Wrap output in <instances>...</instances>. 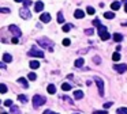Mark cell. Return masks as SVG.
Returning <instances> with one entry per match:
<instances>
[{
  "mask_svg": "<svg viewBox=\"0 0 127 114\" xmlns=\"http://www.w3.org/2000/svg\"><path fill=\"white\" fill-rule=\"evenodd\" d=\"M27 79H29V80H33V82H34V80L37 79V75H36L34 72H30L29 75H27Z\"/></svg>",
  "mask_w": 127,
  "mask_h": 114,
  "instance_id": "obj_22",
  "label": "cell"
},
{
  "mask_svg": "<svg viewBox=\"0 0 127 114\" xmlns=\"http://www.w3.org/2000/svg\"><path fill=\"white\" fill-rule=\"evenodd\" d=\"M12 44H18V37H14V38H12Z\"/></svg>",
  "mask_w": 127,
  "mask_h": 114,
  "instance_id": "obj_42",
  "label": "cell"
},
{
  "mask_svg": "<svg viewBox=\"0 0 127 114\" xmlns=\"http://www.w3.org/2000/svg\"><path fill=\"white\" fill-rule=\"evenodd\" d=\"M42 10H44V3H42V1H37L36 6H34V11L36 12H41Z\"/></svg>",
  "mask_w": 127,
  "mask_h": 114,
  "instance_id": "obj_9",
  "label": "cell"
},
{
  "mask_svg": "<svg viewBox=\"0 0 127 114\" xmlns=\"http://www.w3.org/2000/svg\"><path fill=\"white\" fill-rule=\"evenodd\" d=\"M62 88H63V91H70V90H71V86H70L68 83H63Z\"/></svg>",
  "mask_w": 127,
  "mask_h": 114,
  "instance_id": "obj_21",
  "label": "cell"
},
{
  "mask_svg": "<svg viewBox=\"0 0 127 114\" xmlns=\"http://www.w3.org/2000/svg\"><path fill=\"white\" fill-rule=\"evenodd\" d=\"M118 114H127V107H122V109H118L116 111Z\"/></svg>",
  "mask_w": 127,
  "mask_h": 114,
  "instance_id": "obj_25",
  "label": "cell"
},
{
  "mask_svg": "<svg viewBox=\"0 0 127 114\" xmlns=\"http://www.w3.org/2000/svg\"><path fill=\"white\" fill-rule=\"evenodd\" d=\"M83 64H85L83 58H78V60H75V67H77V68H81Z\"/></svg>",
  "mask_w": 127,
  "mask_h": 114,
  "instance_id": "obj_18",
  "label": "cell"
},
{
  "mask_svg": "<svg viewBox=\"0 0 127 114\" xmlns=\"http://www.w3.org/2000/svg\"><path fill=\"white\" fill-rule=\"evenodd\" d=\"M122 39H123V35L119 34V33H115L113 34V41L115 42H122Z\"/></svg>",
  "mask_w": 127,
  "mask_h": 114,
  "instance_id": "obj_14",
  "label": "cell"
},
{
  "mask_svg": "<svg viewBox=\"0 0 127 114\" xmlns=\"http://www.w3.org/2000/svg\"><path fill=\"white\" fill-rule=\"evenodd\" d=\"M29 65H30V68H31V69H37V68H40V63H38V61H36V60H31Z\"/></svg>",
  "mask_w": 127,
  "mask_h": 114,
  "instance_id": "obj_12",
  "label": "cell"
},
{
  "mask_svg": "<svg viewBox=\"0 0 127 114\" xmlns=\"http://www.w3.org/2000/svg\"><path fill=\"white\" fill-rule=\"evenodd\" d=\"M112 106V102H107V103H104V107L105 109H108V107H111Z\"/></svg>",
  "mask_w": 127,
  "mask_h": 114,
  "instance_id": "obj_39",
  "label": "cell"
},
{
  "mask_svg": "<svg viewBox=\"0 0 127 114\" xmlns=\"http://www.w3.org/2000/svg\"><path fill=\"white\" fill-rule=\"evenodd\" d=\"M12 114H19V110H18V107H15V106H14V107H12Z\"/></svg>",
  "mask_w": 127,
  "mask_h": 114,
  "instance_id": "obj_36",
  "label": "cell"
},
{
  "mask_svg": "<svg viewBox=\"0 0 127 114\" xmlns=\"http://www.w3.org/2000/svg\"><path fill=\"white\" fill-rule=\"evenodd\" d=\"M29 56L31 57H44V52L42 50H38L36 46H33L30 49V52H29Z\"/></svg>",
  "mask_w": 127,
  "mask_h": 114,
  "instance_id": "obj_4",
  "label": "cell"
},
{
  "mask_svg": "<svg viewBox=\"0 0 127 114\" xmlns=\"http://www.w3.org/2000/svg\"><path fill=\"white\" fill-rule=\"evenodd\" d=\"M93 61H94V63H98V64H100V63H101V58H100V57H94V58H93Z\"/></svg>",
  "mask_w": 127,
  "mask_h": 114,
  "instance_id": "obj_38",
  "label": "cell"
},
{
  "mask_svg": "<svg viewBox=\"0 0 127 114\" xmlns=\"http://www.w3.org/2000/svg\"><path fill=\"white\" fill-rule=\"evenodd\" d=\"M0 91H1V94H6V92H7V87H6V84H0Z\"/></svg>",
  "mask_w": 127,
  "mask_h": 114,
  "instance_id": "obj_27",
  "label": "cell"
},
{
  "mask_svg": "<svg viewBox=\"0 0 127 114\" xmlns=\"http://www.w3.org/2000/svg\"><path fill=\"white\" fill-rule=\"evenodd\" d=\"M18 83L22 84V86H23L25 88H29V84H27L26 79H23V77H19V79H18Z\"/></svg>",
  "mask_w": 127,
  "mask_h": 114,
  "instance_id": "obj_16",
  "label": "cell"
},
{
  "mask_svg": "<svg viewBox=\"0 0 127 114\" xmlns=\"http://www.w3.org/2000/svg\"><path fill=\"white\" fill-rule=\"evenodd\" d=\"M104 16L107 19H113V18H115V14H113V12H105Z\"/></svg>",
  "mask_w": 127,
  "mask_h": 114,
  "instance_id": "obj_24",
  "label": "cell"
},
{
  "mask_svg": "<svg viewBox=\"0 0 127 114\" xmlns=\"http://www.w3.org/2000/svg\"><path fill=\"white\" fill-rule=\"evenodd\" d=\"M18 99H19V102H22V103H26L27 102V99H26V96H25V95H19V96H18Z\"/></svg>",
  "mask_w": 127,
  "mask_h": 114,
  "instance_id": "obj_26",
  "label": "cell"
},
{
  "mask_svg": "<svg viewBox=\"0 0 127 114\" xmlns=\"http://www.w3.org/2000/svg\"><path fill=\"white\" fill-rule=\"evenodd\" d=\"M3 114H7V113H3Z\"/></svg>",
  "mask_w": 127,
  "mask_h": 114,
  "instance_id": "obj_46",
  "label": "cell"
},
{
  "mask_svg": "<svg viewBox=\"0 0 127 114\" xmlns=\"http://www.w3.org/2000/svg\"><path fill=\"white\" fill-rule=\"evenodd\" d=\"M40 19H41V22L48 23V22H51V15L48 14V12H44V14H41V15H40Z\"/></svg>",
  "mask_w": 127,
  "mask_h": 114,
  "instance_id": "obj_8",
  "label": "cell"
},
{
  "mask_svg": "<svg viewBox=\"0 0 127 114\" xmlns=\"http://www.w3.org/2000/svg\"><path fill=\"white\" fill-rule=\"evenodd\" d=\"M19 15L22 16V19H29L31 16V14H30V11L27 10V7H25V8H22V10H21Z\"/></svg>",
  "mask_w": 127,
  "mask_h": 114,
  "instance_id": "obj_7",
  "label": "cell"
},
{
  "mask_svg": "<svg viewBox=\"0 0 127 114\" xmlns=\"http://www.w3.org/2000/svg\"><path fill=\"white\" fill-rule=\"evenodd\" d=\"M93 114H107V111L105 110H96V111H93Z\"/></svg>",
  "mask_w": 127,
  "mask_h": 114,
  "instance_id": "obj_35",
  "label": "cell"
},
{
  "mask_svg": "<svg viewBox=\"0 0 127 114\" xmlns=\"http://www.w3.org/2000/svg\"><path fill=\"white\" fill-rule=\"evenodd\" d=\"M44 103H45V98L44 96H40V95L33 96V107H40Z\"/></svg>",
  "mask_w": 127,
  "mask_h": 114,
  "instance_id": "obj_2",
  "label": "cell"
},
{
  "mask_svg": "<svg viewBox=\"0 0 127 114\" xmlns=\"http://www.w3.org/2000/svg\"><path fill=\"white\" fill-rule=\"evenodd\" d=\"M40 44V46H42V48H46V49L48 50H51V52H52V41H51V39H48V38H40L38 41H37Z\"/></svg>",
  "mask_w": 127,
  "mask_h": 114,
  "instance_id": "obj_1",
  "label": "cell"
},
{
  "mask_svg": "<svg viewBox=\"0 0 127 114\" xmlns=\"http://www.w3.org/2000/svg\"><path fill=\"white\" fill-rule=\"evenodd\" d=\"M107 31V27L105 26H100L98 27V34H103V33H105Z\"/></svg>",
  "mask_w": 127,
  "mask_h": 114,
  "instance_id": "obj_28",
  "label": "cell"
},
{
  "mask_svg": "<svg viewBox=\"0 0 127 114\" xmlns=\"http://www.w3.org/2000/svg\"><path fill=\"white\" fill-rule=\"evenodd\" d=\"M111 8L113 10V11L119 10V8H120V1H113V3L111 4Z\"/></svg>",
  "mask_w": 127,
  "mask_h": 114,
  "instance_id": "obj_17",
  "label": "cell"
},
{
  "mask_svg": "<svg viewBox=\"0 0 127 114\" xmlns=\"http://www.w3.org/2000/svg\"><path fill=\"white\" fill-rule=\"evenodd\" d=\"M4 106H12V101H10V99H7V101H4Z\"/></svg>",
  "mask_w": 127,
  "mask_h": 114,
  "instance_id": "obj_34",
  "label": "cell"
},
{
  "mask_svg": "<svg viewBox=\"0 0 127 114\" xmlns=\"http://www.w3.org/2000/svg\"><path fill=\"white\" fill-rule=\"evenodd\" d=\"M3 61L4 63H11L12 61V56L11 54H8V53H4L3 54Z\"/></svg>",
  "mask_w": 127,
  "mask_h": 114,
  "instance_id": "obj_13",
  "label": "cell"
},
{
  "mask_svg": "<svg viewBox=\"0 0 127 114\" xmlns=\"http://www.w3.org/2000/svg\"><path fill=\"white\" fill-rule=\"evenodd\" d=\"M93 79H94V82H96V84H97V87H98V94L103 96V95H104V84H103V80H101V77H98V76H94Z\"/></svg>",
  "mask_w": 127,
  "mask_h": 114,
  "instance_id": "obj_3",
  "label": "cell"
},
{
  "mask_svg": "<svg viewBox=\"0 0 127 114\" xmlns=\"http://www.w3.org/2000/svg\"><path fill=\"white\" fill-rule=\"evenodd\" d=\"M113 68H115L116 72L124 73V72L127 71V65H126V64H118V65H113Z\"/></svg>",
  "mask_w": 127,
  "mask_h": 114,
  "instance_id": "obj_6",
  "label": "cell"
},
{
  "mask_svg": "<svg viewBox=\"0 0 127 114\" xmlns=\"http://www.w3.org/2000/svg\"><path fill=\"white\" fill-rule=\"evenodd\" d=\"M23 3H25V7H29V6L31 4V0H25Z\"/></svg>",
  "mask_w": 127,
  "mask_h": 114,
  "instance_id": "obj_37",
  "label": "cell"
},
{
  "mask_svg": "<svg viewBox=\"0 0 127 114\" xmlns=\"http://www.w3.org/2000/svg\"><path fill=\"white\" fill-rule=\"evenodd\" d=\"M124 11L127 12V0H126V4H124Z\"/></svg>",
  "mask_w": 127,
  "mask_h": 114,
  "instance_id": "obj_43",
  "label": "cell"
},
{
  "mask_svg": "<svg viewBox=\"0 0 127 114\" xmlns=\"http://www.w3.org/2000/svg\"><path fill=\"white\" fill-rule=\"evenodd\" d=\"M85 33H86L88 35H93V34H94V30H93V29H86Z\"/></svg>",
  "mask_w": 127,
  "mask_h": 114,
  "instance_id": "obj_31",
  "label": "cell"
},
{
  "mask_svg": "<svg viewBox=\"0 0 127 114\" xmlns=\"http://www.w3.org/2000/svg\"><path fill=\"white\" fill-rule=\"evenodd\" d=\"M112 60H113V61H119L120 60V53H119V52H115V53H113Z\"/></svg>",
  "mask_w": 127,
  "mask_h": 114,
  "instance_id": "obj_23",
  "label": "cell"
},
{
  "mask_svg": "<svg viewBox=\"0 0 127 114\" xmlns=\"http://www.w3.org/2000/svg\"><path fill=\"white\" fill-rule=\"evenodd\" d=\"M109 33L108 31H105V33H103V34H100V38H101V41H107V39H109Z\"/></svg>",
  "mask_w": 127,
  "mask_h": 114,
  "instance_id": "obj_19",
  "label": "cell"
},
{
  "mask_svg": "<svg viewBox=\"0 0 127 114\" xmlns=\"http://www.w3.org/2000/svg\"><path fill=\"white\" fill-rule=\"evenodd\" d=\"M70 44H71V41H70L68 38H64V39H63V45L64 46H68Z\"/></svg>",
  "mask_w": 127,
  "mask_h": 114,
  "instance_id": "obj_33",
  "label": "cell"
},
{
  "mask_svg": "<svg viewBox=\"0 0 127 114\" xmlns=\"http://www.w3.org/2000/svg\"><path fill=\"white\" fill-rule=\"evenodd\" d=\"M46 91L49 92V94H55V92H56V87H55V84H49V86L46 87Z\"/></svg>",
  "mask_w": 127,
  "mask_h": 114,
  "instance_id": "obj_15",
  "label": "cell"
},
{
  "mask_svg": "<svg viewBox=\"0 0 127 114\" xmlns=\"http://www.w3.org/2000/svg\"><path fill=\"white\" fill-rule=\"evenodd\" d=\"M14 1H16V3H21V1H25V0H14Z\"/></svg>",
  "mask_w": 127,
  "mask_h": 114,
  "instance_id": "obj_44",
  "label": "cell"
},
{
  "mask_svg": "<svg viewBox=\"0 0 127 114\" xmlns=\"http://www.w3.org/2000/svg\"><path fill=\"white\" fill-rule=\"evenodd\" d=\"M74 98L75 99H82L83 98V92H82L81 90H75V91H74Z\"/></svg>",
  "mask_w": 127,
  "mask_h": 114,
  "instance_id": "obj_11",
  "label": "cell"
},
{
  "mask_svg": "<svg viewBox=\"0 0 127 114\" xmlns=\"http://www.w3.org/2000/svg\"><path fill=\"white\" fill-rule=\"evenodd\" d=\"M58 22L60 23V25H63V23H64V18H63L62 11H59V12H58Z\"/></svg>",
  "mask_w": 127,
  "mask_h": 114,
  "instance_id": "obj_20",
  "label": "cell"
},
{
  "mask_svg": "<svg viewBox=\"0 0 127 114\" xmlns=\"http://www.w3.org/2000/svg\"><path fill=\"white\" fill-rule=\"evenodd\" d=\"M122 25H123V26H127V20H126V22H123Z\"/></svg>",
  "mask_w": 127,
  "mask_h": 114,
  "instance_id": "obj_45",
  "label": "cell"
},
{
  "mask_svg": "<svg viewBox=\"0 0 127 114\" xmlns=\"http://www.w3.org/2000/svg\"><path fill=\"white\" fill-rule=\"evenodd\" d=\"M93 25H94V26H97V27H100V26H101L100 19H94V20H93Z\"/></svg>",
  "mask_w": 127,
  "mask_h": 114,
  "instance_id": "obj_32",
  "label": "cell"
},
{
  "mask_svg": "<svg viewBox=\"0 0 127 114\" xmlns=\"http://www.w3.org/2000/svg\"><path fill=\"white\" fill-rule=\"evenodd\" d=\"M44 114H58V113H53L52 110H45L44 111Z\"/></svg>",
  "mask_w": 127,
  "mask_h": 114,
  "instance_id": "obj_41",
  "label": "cell"
},
{
  "mask_svg": "<svg viewBox=\"0 0 127 114\" xmlns=\"http://www.w3.org/2000/svg\"><path fill=\"white\" fill-rule=\"evenodd\" d=\"M74 16H75L77 19H82L85 16V12L82 11V10H77V11L74 12Z\"/></svg>",
  "mask_w": 127,
  "mask_h": 114,
  "instance_id": "obj_10",
  "label": "cell"
},
{
  "mask_svg": "<svg viewBox=\"0 0 127 114\" xmlns=\"http://www.w3.org/2000/svg\"><path fill=\"white\" fill-rule=\"evenodd\" d=\"M86 11H88V14H89V15H93V14L96 12V11H94V8H93V7H88V10H86Z\"/></svg>",
  "mask_w": 127,
  "mask_h": 114,
  "instance_id": "obj_30",
  "label": "cell"
},
{
  "mask_svg": "<svg viewBox=\"0 0 127 114\" xmlns=\"http://www.w3.org/2000/svg\"><path fill=\"white\" fill-rule=\"evenodd\" d=\"M8 30L11 31L12 34L15 35V37H21V35H22V31H21V30H19V27L15 26V25H11V26L8 27Z\"/></svg>",
  "mask_w": 127,
  "mask_h": 114,
  "instance_id": "obj_5",
  "label": "cell"
},
{
  "mask_svg": "<svg viewBox=\"0 0 127 114\" xmlns=\"http://www.w3.org/2000/svg\"><path fill=\"white\" fill-rule=\"evenodd\" d=\"M63 31H64V33H67V31L70 30V29H71V25H63Z\"/></svg>",
  "mask_w": 127,
  "mask_h": 114,
  "instance_id": "obj_29",
  "label": "cell"
},
{
  "mask_svg": "<svg viewBox=\"0 0 127 114\" xmlns=\"http://www.w3.org/2000/svg\"><path fill=\"white\" fill-rule=\"evenodd\" d=\"M0 11L3 12V14H7V12H10V10H8V8H1Z\"/></svg>",
  "mask_w": 127,
  "mask_h": 114,
  "instance_id": "obj_40",
  "label": "cell"
},
{
  "mask_svg": "<svg viewBox=\"0 0 127 114\" xmlns=\"http://www.w3.org/2000/svg\"><path fill=\"white\" fill-rule=\"evenodd\" d=\"M74 114H78V113H74Z\"/></svg>",
  "mask_w": 127,
  "mask_h": 114,
  "instance_id": "obj_47",
  "label": "cell"
}]
</instances>
